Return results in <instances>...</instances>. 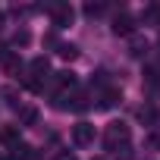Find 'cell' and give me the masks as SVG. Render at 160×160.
<instances>
[{
	"label": "cell",
	"instance_id": "1",
	"mask_svg": "<svg viewBox=\"0 0 160 160\" xmlns=\"http://www.w3.org/2000/svg\"><path fill=\"white\" fill-rule=\"evenodd\" d=\"M122 144H129V126H126V122H110L107 132H104V148L113 154V151L122 148Z\"/></svg>",
	"mask_w": 160,
	"mask_h": 160
},
{
	"label": "cell",
	"instance_id": "2",
	"mask_svg": "<svg viewBox=\"0 0 160 160\" xmlns=\"http://www.w3.org/2000/svg\"><path fill=\"white\" fill-rule=\"evenodd\" d=\"M50 16H53V28H66L72 25V7L69 3H50Z\"/></svg>",
	"mask_w": 160,
	"mask_h": 160
},
{
	"label": "cell",
	"instance_id": "3",
	"mask_svg": "<svg viewBox=\"0 0 160 160\" xmlns=\"http://www.w3.org/2000/svg\"><path fill=\"white\" fill-rule=\"evenodd\" d=\"M72 141H75L78 148H88V144L94 141V126H91V122H78V126L72 129Z\"/></svg>",
	"mask_w": 160,
	"mask_h": 160
},
{
	"label": "cell",
	"instance_id": "4",
	"mask_svg": "<svg viewBox=\"0 0 160 160\" xmlns=\"http://www.w3.org/2000/svg\"><path fill=\"white\" fill-rule=\"evenodd\" d=\"M113 35H135V19L129 13H119L113 19Z\"/></svg>",
	"mask_w": 160,
	"mask_h": 160
},
{
	"label": "cell",
	"instance_id": "5",
	"mask_svg": "<svg viewBox=\"0 0 160 160\" xmlns=\"http://www.w3.org/2000/svg\"><path fill=\"white\" fill-rule=\"evenodd\" d=\"M129 53H132V57H144V53H148V41H144L141 35H132V41H129Z\"/></svg>",
	"mask_w": 160,
	"mask_h": 160
},
{
	"label": "cell",
	"instance_id": "6",
	"mask_svg": "<svg viewBox=\"0 0 160 160\" xmlns=\"http://www.w3.org/2000/svg\"><path fill=\"white\" fill-rule=\"evenodd\" d=\"M116 101H119V91H116V88H107V91H101V101H98V107H101V110H110Z\"/></svg>",
	"mask_w": 160,
	"mask_h": 160
},
{
	"label": "cell",
	"instance_id": "7",
	"mask_svg": "<svg viewBox=\"0 0 160 160\" xmlns=\"http://www.w3.org/2000/svg\"><path fill=\"white\" fill-rule=\"evenodd\" d=\"M3 69H7L10 75H19V72H22V60H19L16 53H10V57L3 60Z\"/></svg>",
	"mask_w": 160,
	"mask_h": 160
},
{
	"label": "cell",
	"instance_id": "8",
	"mask_svg": "<svg viewBox=\"0 0 160 160\" xmlns=\"http://www.w3.org/2000/svg\"><path fill=\"white\" fill-rule=\"evenodd\" d=\"M13 160H32V148L28 144H13Z\"/></svg>",
	"mask_w": 160,
	"mask_h": 160
},
{
	"label": "cell",
	"instance_id": "9",
	"mask_svg": "<svg viewBox=\"0 0 160 160\" xmlns=\"http://www.w3.org/2000/svg\"><path fill=\"white\" fill-rule=\"evenodd\" d=\"M60 57L75 60V57H78V47H75V44H60Z\"/></svg>",
	"mask_w": 160,
	"mask_h": 160
},
{
	"label": "cell",
	"instance_id": "10",
	"mask_svg": "<svg viewBox=\"0 0 160 160\" xmlns=\"http://www.w3.org/2000/svg\"><path fill=\"white\" fill-rule=\"evenodd\" d=\"M113 157H116V160H129V157H132V148H129V144H122V148H116V151H113Z\"/></svg>",
	"mask_w": 160,
	"mask_h": 160
},
{
	"label": "cell",
	"instance_id": "11",
	"mask_svg": "<svg viewBox=\"0 0 160 160\" xmlns=\"http://www.w3.org/2000/svg\"><path fill=\"white\" fill-rule=\"evenodd\" d=\"M101 13H104V7H101V3H88V7H85V16H91V19H94V16H101Z\"/></svg>",
	"mask_w": 160,
	"mask_h": 160
},
{
	"label": "cell",
	"instance_id": "12",
	"mask_svg": "<svg viewBox=\"0 0 160 160\" xmlns=\"http://www.w3.org/2000/svg\"><path fill=\"white\" fill-rule=\"evenodd\" d=\"M13 44H28V32L22 28V32H16V38H13Z\"/></svg>",
	"mask_w": 160,
	"mask_h": 160
},
{
	"label": "cell",
	"instance_id": "13",
	"mask_svg": "<svg viewBox=\"0 0 160 160\" xmlns=\"http://www.w3.org/2000/svg\"><path fill=\"white\" fill-rule=\"evenodd\" d=\"M32 119H35V110H25V113H22V122H25V126H28V122H32Z\"/></svg>",
	"mask_w": 160,
	"mask_h": 160
},
{
	"label": "cell",
	"instance_id": "14",
	"mask_svg": "<svg viewBox=\"0 0 160 160\" xmlns=\"http://www.w3.org/2000/svg\"><path fill=\"white\" fill-rule=\"evenodd\" d=\"M0 25H3V13H0Z\"/></svg>",
	"mask_w": 160,
	"mask_h": 160
},
{
	"label": "cell",
	"instance_id": "15",
	"mask_svg": "<svg viewBox=\"0 0 160 160\" xmlns=\"http://www.w3.org/2000/svg\"><path fill=\"white\" fill-rule=\"evenodd\" d=\"M0 160H3V157H0Z\"/></svg>",
	"mask_w": 160,
	"mask_h": 160
}]
</instances>
